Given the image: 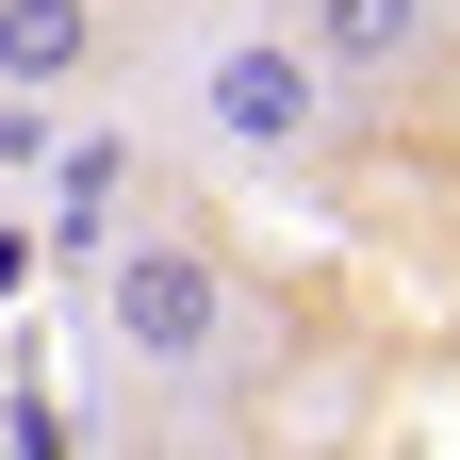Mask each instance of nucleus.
Masks as SVG:
<instances>
[{
    "instance_id": "nucleus-1",
    "label": "nucleus",
    "mask_w": 460,
    "mask_h": 460,
    "mask_svg": "<svg viewBox=\"0 0 460 460\" xmlns=\"http://www.w3.org/2000/svg\"><path fill=\"white\" fill-rule=\"evenodd\" d=\"M83 313H99V362H115V378L214 394L230 345H247V263H230L198 214H148V230H115V263H99Z\"/></svg>"
},
{
    "instance_id": "nucleus-2",
    "label": "nucleus",
    "mask_w": 460,
    "mask_h": 460,
    "mask_svg": "<svg viewBox=\"0 0 460 460\" xmlns=\"http://www.w3.org/2000/svg\"><path fill=\"white\" fill-rule=\"evenodd\" d=\"M329 115H345V83L313 66L296 33H214V49H198V132H214V148H247V164H313Z\"/></svg>"
},
{
    "instance_id": "nucleus-4",
    "label": "nucleus",
    "mask_w": 460,
    "mask_h": 460,
    "mask_svg": "<svg viewBox=\"0 0 460 460\" xmlns=\"http://www.w3.org/2000/svg\"><path fill=\"white\" fill-rule=\"evenodd\" d=\"M99 0H0V99H66L83 66H99Z\"/></svg>"
},
{
    "instance_id": "nucleus-5",
    "label": "nucleus",
    "mask_w": 460,
    "mask_h": 460,
    "mask_svg": "<svg viewBox=\"0 0 460 460\" xmlns=\"http://www.w3.org/2000/svg\"><path fill=\"white\" fill-rule=\"evenodd\" d=\"M49 148V99H0V164H33Z\"/></svg>"
},
{
    "instance_id": "nucleus-3",
    "label": "nucleus",
    "mask_w": 460,
    "mask_h": 460,
    "mask_svg": "<svg viewBox=\"0 0 460 460\" xmlns=\"http://www.w3.org/2000/svg\"><path fill=\"white\" fill-rule=\"evenodd\" d=\"M279 33H296L345 99H428L460 66V0H296Z\"/></svg>"
}]
</instances>
